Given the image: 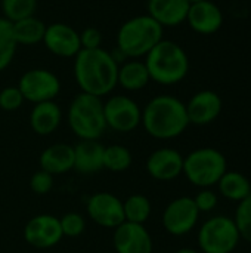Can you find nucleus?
<instances>
[{"label":"nucleus","mask_w":251,"mask_h":253,"mask_svg":"<svg viewBox=\"0 0 251 253\" xmlns=\"http://www.w3.org/2000/svg\"><path fill=\"white\" fill-rule=\"evenodd\" d=\"M118 62L104 47L81 49L74 58V79L81 92L104 98L117 87Z\"/></svg>","instance_id":"1"},{"label":"nucleus","mask_w":251,"mask_h":253,"mask_svg":"<svg viewBox=\"0 0 251 253\" xmlns=\"http://www.w3.org/2000/svg\"><path fill=\"white\" fill-rule=\"evenodd\" d=\"M141 125L154 139H175L189 126L186 105L173 95H157L143 107Z\"/></svg>","instance_id":"2"},{"label":"nucleus","mask_w":251,"mask_h":253,"mask_svg":"<svg viewBox=\"0 0 251 253\" xmlns=\"http://www.w3.org/2000/svg\"><path fill=\"white\" fill-rule=\"evenodd\" d=\"M152 82L161 86H173L180 83L189 73V58L185 49L173 42L163 39L145 58Z\"/></svg>","instance_id":"3"},{"label":"nucleus","mask_w":251,"mask_h":253,"mask_svg":"<svg viewBox=\"0 0 251 253\" xmlns=\"http://www.w3.org/2000/svg\"><path fill=\"white\" fill-rule=\"evenodd\" d=\"M164 28L148 13L138 15L126 22L117 31V49L127 59L145 58L161 40Z\"/></svg>","instance_id":"4"},{"label":"nucleus","mask_w":251,"mask_h":253,"mask_svg":"<svg viewBox=\"0 0 251 253\" xmlns=\"http://www.w3.org/2000/svg\"><path fill=\"white\" fill-rule=\"evenodd\" d=\"M67 123L78 141H99L108 129L104 116L102 98L84 92L75 95L67 110Z\"/></svg>","instance_id":"5"},{"label":"nucleus","mask_w":251,"mask_h":253,"mask_svg":"<svg viewBox=\"0 0 251 253\" xmlns=\"http://www.w3.org/2000/svg\"><path fill=\"white\" fill-rule=\"evenodd\" d=\"M228 170V162L222 151L213 147H201L183 157L185 178L198 188H212L217 185Z\"/></svg>","instance_id":"6"},{"label":"nucleus","mask_w":251,"mask_h":253,"mask_svg":"<svg viewBox=\"0 0 251 253\" xmlns=\"http://www.w3.org/2000/svg\"><path fill=\"white\" fill-rule=\"evenodd\" d=\"M241 240L234 218L216 215L209 218L198 230L197 242L203 253H234Z\"/></svg>","instance_id":"7"},{"label":"nucleus","mask_w":251,"mask_h":253,"mask_svg":"<svg viewBox=\"0 0 251 253\" xmlns=\"http://www.w3.org/2000/svg\"><path fill=\"white\" fill-rule=\"evenodd\" d=\"M107 127L118 133H130L141 126L142 108L127 95H112L104 102Z\"/></svg>","instance_id":"8"},{"label":"nucleus","mask_w":251,"mask_h":253,"mask_svg":"<svg viewBox=\"0 0 251 253\" xmlns=\"http://www.w3.org/2000/svg\"><path fill=\"white\" fill-rule=\"evenodd\" d=\"M18 87L25 101L31 104H40L46 101H55L61 93L59 77L46 68H31L25 71L18 82Z\"/></svg>","instance_id":"9"},{"label":"nucleus","mask_w":251,"mask_h":253,"mask_svg":"<svg viewBox=\"0 0 251 253\" xmlns=\"http://www.w3.org/2000/svg\"><path fill=\"white\" fill-rule=\"evenodd\" d=\"M200 211L197 209L194 199L188 196L172 200L163 211L161 224L166 233L173 237H182L189 234L198 224Z\"/></svg>","instance_id":"10"},{"label":"nucleus","mask_w":251,"mask_h":253,"mask_svg":"<svg viewBox=\"0 0 251 253\" xmlns=\"http://www.w3.org/2000/svg\"><path fill=\"white\" fill-rule=\"evenodd\" d=\"M86 213L92 222L107 230H114L124 222L123 200L108 191L92 194L86 203Z\"/></svg>","instance_id":"11"},{"label":"nucleus","mask_w":251,"mask_h":253,"mask_svg":"<svg viewBox=\"0 0 251 253\" xmlns=\"http://www.w3.org/2000/svg\"><path fill=\"white\" fill-rule=\"evenodd\" d=\"M22 234L24 240L36 249H52L64 239L59 218L49 213H40L28 219Z\"/></svg>","instance_id":"12"},{"label":"nucleus","mask_w":251,"mask_h":253,"mask_svg":"<svg viewBox=\"0 0 251 253\" xmlns=\"http://www.w3.org/2000/svg\"><path fill=\"white\" fill-rule=\"evenodd\" d=\"M41 43L52 55L59 58H75L81 50L80 33L65 22H52L46 25Z\"/></svg>","instance_id":"13"},{"label":"nucleus","mask_w":251,"mask_h":253,"mask_svg":"<svg viewBox=\"0 0 251 253\" xmlns=\"http://www.w3.org/2000/svg\"><path fill=\"white\" fill-rule=\"evenodd\" d=\"M112 231L115 253H152L154 242L145 225L124 221Z\"/></svg>","instance_id":"14"},{"label":"nucleus","mask_w":251,"mask_h":253,"mask_svg":"<svg viewBox=\"0 0 251 253\" xmlns=\"http://www.w3.org/2000/svg\"><path fill=\"white\" fill-rule=\"evenodd\" d=\"M148 175L160 182H169L179 178L183 172V156L170 147L154 150L145 163Z\"/></svg>","instance_id":"15"},{"label":"nucleus","mask_w":251,"mask_h":253,"mask_svg":"<svg viewBox=\"0 0 251 253\" xmlns=\"http://www.w3.org/2000/svg\"><path fill=\"white\" fill-rule=\"evenodd\" d=\"M185 105H186L189 125L207 126L220 116L223 108V101L219 93L206 89L194 93Z\"/></svg>","instance_id":"16"},{"label":"nucleus","mask_w":251,"mask_h":253,"mask_svg":"<svg viewBox=\"0 0 251 253\" xmlns=\"http://www.w3.org/2000/svg\"><path fill=\"white\" fill-rule=\"evenodd\" d=\"M185 22H188L195 33L210 36L217 33L223 25V13L215 1L206 0L189 6Z\"/></svg>","instance_id":"17"},{"label":"nucleus","mask_w":251,"mask_h":253,"mask_svg":"<svg viewBox=\"0 0 251 253\" xmlns=\"http://www.w3.org/2000/svg\"><path fill=\"white\" fill-rule=\"evenodd\" d=\"M104 150L102 145L96 139H84L78 141L74 145V169L80 175H95L104 170Z\"/></svg>","instance_id":"18"},{"label":"nucleus","mask_w":251,"mask_h":253,"mask_svg":"<svg viewBox=\"0 0 251 253\" xmlns=\"http://www.w3.org/2000/svg\"><path fill=\"white\" fill-rule=\"evenodd\" d=\"M40 169L55 175H65L74 169V147L65 142H56L44 148L38 157Z\"/></svg>","instance_id":"19"},{"label":"nucleus","mask_w":251,"mask_h":253,"mask_svg":"<svg viewBox=\"0 0 251 253\" xmlns=\"http://www.w3.org/2000/svg\"><path fill=\"white\" fill-rule=\"evenodd\" d=\"M188 0H148V15L154 18L163 28L178 27L186 21L189 10Z\"/></svg>","instance_id":"20"},{"label":"nucleus","mask_w":251,"mask_h":253,"mask_svg":"<svg viewBox=\"0 0 251 253\" xmlns=\"http://www.w3.org/2000/svg\"><path fill=\"white\" fill-rule=\"evenodd\" d=\"M30 127L40 136H47L58 130L62 123V110L55 101L34 104L30 113Z\"/></svg>","instance_id":"21"},{"label":"nucleus","mask_w":251,"mask_h":253,"mask_svg":"<svg viewBox=\"0 0 251 253\" xmlns=\"http://www.w3.org/2000/svg\"><path fill=\"white\" fill-rule=\"evenodd\" d=\"M151 82L148 68L141 59H127L118 67L117 86L127 92H138L148 86Z\"/></svg>","instance_id":"22"},{"label":"nucleus","mask_w":251,"mask_h":253,"mask_svg":"<svg viewBox=\"0 0 251 253\" xmlns=\"http://www.w3.org/2000/svg\"><path fill=\"white\" fill-rule=\"evenodd\" d=\"M219 193L222 197L231 202H243L251 194L250 179L238 170H226L217 182Z\"/></svg>","instance_id":"23"},{"label":"nucleus","mask_w":251,"mask_h":253,"mask_svg":"<svg viewBox=\"0 0 251 253\" xmlns=\"http://www.w3.org/2000/svg\"><path fill=\"white\" fill-rule=\"evenodd\" d=\"M12 28H13V37L16 40V44L34 46L43 42L46 24L40 18L33 15L28 18L19 19L16 22H12Z\"/></svg>","instance_id":"24"},{"label":"nucleus","mask_w":251,"mask_h":253,"mask_svg":"<svg viewBox=\"0 0 251 253\" xmlns=\"http://www.w3.org/2000/svg\"><path fill=\"white\" fill-rule=\"evenodd\" d=\"M123 212L126 222L145 225V222L149 219L152 213V205L146 196L135 193L129 196L126 200H123Z\"/></svg>","instance_id":"25"},{"label":"nucleus","mask_w":251,"mask_h":253,"mask_svg":"<svg viewBox=\"0 0 251 253\" xmlns=\"http://www.w3.org/2000/svg\"><path fill=\"white\" fill-rule=\"evenodd\" d=\"M133 163L132 151L120 144H112L104 150V169L112 173H123Z\"/></svg>","instance_id":"26"},{"label":"nucleus","mask_w":251,"mask_h":253,"mask_svg":"<svg viewBox=\"0 0 251 253\" xmlns=\"http://www.w3.org/2000/svg\"><path fill=\"white\" fill-rule=\"evenodd\" d=\"M16 49L18 44L13 37L12 22L0 16V73L12 64Z\"/></svg>","instance_id":"27"},{"label":"nucleus","mask_w":251,"mask_h":253,"mask_svg":"<svg viewBox=\"0 0 251 253\" xmlns=\"http://www.w3.org/2000/svg\"><path fill=\"white\" fill-rule=\"evenodd\" d=\"M38 0H0L3 18L10 22L33 16L37 10Z\"/></svg>","instance_id":"28"},{"label":"nucleus","mask_w":251,"mask_h":253,"mask_svg":"<svg viewBox=\"0 0 251 253\" xmlns=\"http://www.w3.org/2000/svg\"><path fill=\"white\" fill-rule=\"evenodd\" d=\"M234 221L240 231L241 240L251 245V194L238 203L234 215Z\"/></svg>","instance_id":"29"},{"label":"nucleus","mask_w":251,"mask_h":253,"mask_svg":"<svg viewBox=\"0 0 251 253\" xmlns=\"http://www.w3.org/2000/svg\"><path fill=\"white\" fill-rule=\"evenodd\" d=\"M64 237L75 239L86 231V218L78 212H67L59 218Z\"/></svg>","instance_id":"30"},{"label":"nucleus","mask_w":251,"mask_h":253,"mask_svg":"<svg viewBox=\"0 0 251 253\" xmlns=\"http://www.w3.org/2000/svg\"><path fill=\"white\" fill-rule=\"evenodd\" d=\"M25 102L18 86H7L0 90V108L3 111H16Z\"/></svg>","instance_id":"31"},{"label":"nucleus","mask_w":251,"mask_h":253,"mask_svg":"<svg viewBox=\"0 0 251 253\" xmlns=\"http://www.w3.org/2000/svg\"><path fill=\"white\" fill-rule=\"evenodd\" d=\"M53 176L44 170H37L31 175L30 178V190L37 194V196H46L52 191L53 188Z\"/></svg>","instance_id":"32"},{"label":"nucleus","mask_w":251,"mask_h":253,"mask_svg":"<svg viewBox=\"0 0 251 253\" xmlns=\"http://www.w3.org/2000/svg\"><path fill=\"white\" fill-rule=\"evenodd\" d=\"M192 199H194V203H195L197 209L200 211V213H207V212L215 211L219 203L217 194L210 188H200L197 196Z\"/></svg>","instance_id":"33"},{"label":"nucleus","mask_w":251,"mask_h":253,"mask_svg":"<svg viewBox=\"0 0 251 253\" xmlns=\"http://www.w3.org/2000/svg\"><path fill=\"white\" fill-rule=\"evenodd\" d=\"M81 49H98L102 44V33L95 27H87L80 33Z\"/></svg>","instance_id":"34"},{"label":"nucleus","mask_w":251,"mask_h":253,"mask_svg":"<svg viewBox=\"0 0 251 253\" xmlns=\"http://www.w3.org/2000/svg\"><path fill=\"white\" fill-rule=\"evenodd\" d=\"M173 253H200L197 249H192V248H182V249H178L176 252Z\"/></svg>","instance_id":"35"},{"label":"nucleus","mask_w":251,"mask_h":253,"mask_svg":"<svg viewBox=\"0 0 251 253\" xmlns=\"http://www.w3.org/2000/svg\"><path fill=\"white\" fill-rule=\"evenodd\" d=\"M189 4H195V3H200V1H206V0H188Z\"/></svg>","instance_id":"36"}]
</instances>
